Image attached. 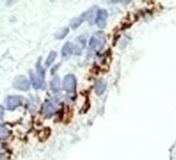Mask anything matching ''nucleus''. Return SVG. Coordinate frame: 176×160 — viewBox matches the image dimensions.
<instances>
[{"mask_svg":"<svg viewBox=\"0 0 176 160\" xmlns=\"http://www.w3.org/2000/svg\"><path fill=\"white\" fill-rule=\"evenodd\" d=\"M58 104H59V101H58L57 98H52V99L48 100L47 102H45L44 106H43V113H44L46 118L53 116L58 108Z\"/></svg>","mask_w":176,"mask_h":160,"instance_id":"nucleus-2","label":"nucleus"},{"mask_svg":"<svg viewBox=\"0 0 176 160\" xmlns=\"http://www.w3.org/2000/svg\"><path fill=\"white\" fill-rule=\"evenodd\" d=\"M69 30H70L69 27H63V28L59 29L56 33H55V38H56V39H59V40L65 38L66 35L69 33Z\"/></svg>","mask_w":176,"mask_h":160,"instance_id":"nucleus-15","label":"nucleus"},{"mask_svg":"<svg viewBox=\"0 0 176 160\" xmlns=\"http://www.w3.org/2000/svg\"><path fill=\"white\" fill-rule=\"evenodd\" d=\"M55 58H56V52L51 51L47 58V60H46V67H50L51 64H53V61L55 60Z\"/></svg>","mask_w":176,"mask_h":160,"instance_id":"nucleus-16","label":"nucleus"},{"mask_svg":"<svg viewBox=\"0 0 176 160\" xmlns=\"http://www.w3.org/2000/svg\"><path fill=\"white\" fill-rule=\"evenodd\" d=\"M105 91H106V82L103 79L97 80L94 85V92L97 93V95H103Z\"/></svg>","mask_w":176,"mask_h":160,"instance_id":"nucleus-9","label":"nucleus"},{"mask_svg":"<svg viewBox=\"0 0 176 160\" xmlns=\"http://www.w3.org/2000/svg\"><path fill=\"white\" fill-rule=\"evenodd\" d=\"M24 99L21 96H11L7 100V107L8 110L16 109L18 106H21L23 104Z\"/></svg>","mask_w":176,"mask_h":160,"instance_id":"nucleus-5","label":"nucleus"},{"mask_svg":"<svg viewBox=\"0 0 176 160\" xmlns=\"http://www.w3.org/2000/svg\"><path fill=\"white\" fill-rule=\"evenodd\" d=\"M108 19V13L106 10H97V16H95V23L100 28H104L106 26Z\"/></svg>","mask_w":176,"mask_h":160,"instance_id":"nucleus-6","label":"nucleus"},{"mask_svg":"<svg viewBox=\"0 0 176 160\" xmlns=\"http://www.w3.org/2000/svg\"><path fill=\"white\" fill-rule=\"evenodd\" d=\"M74 52V45L72 43H66L61 49V55L63 57H69L70 54Z\"/></svg>","mask_w":176,"mask_h":160,"instance_id":"nucleus-10","label":"nucleus"},{"mask_svg":"<svg viewBox=\"0 0 176 160\" xmlns=\"http://www.w3.org/2000/svg\"><path fill=\"white\" fill-rule=\"evenodd\" d=\"M14 87L20 91H28L30 87V82L27 77L21 75L14 80Z\"/></svg>","mask_w":176,"mask_h":160,"instance_id":"nucleus-4","label":"nucleus"},{"mask_svg":"<svg viewBox=\"0 0 176 160\" xmlns=\"http://www.w3.org/2000/svg\"><path fill=\"white\" fill-rule=\"evenodd\" d=\"M88 15H89V12H86V13L83 14L82 16H80L78 18H75L74 20L70 21V26H72V28H74V29L78 28V27L83 23V21L88 19Z\"/></svg>","mask_w":176,"mask_h":160,"instance_id":"nucleus-8","label":"nucleus"},{"mask_svg":"<svg viewBox=\"0 0 176 160\" xmlns=\"http://www.w3.org/2000/svg\"><path fill=\"white\" fill-rule=\"evenodd\" d=\"M31 81H32V87H33V88H35V90H38V88L42 87L43 82L38 78V76H36L35 74H32V73H31Z\"/></svg>","mask_w":176,"mask_h":160,"instance_id":"nucleus-14","label":"nucleus"},{"mask_svg":"<svg viewBox=\"0 0 176 160\" xmlns=\"http://www.w3.org/2000/svg\"><path fill=\"white\" fill-rule=\"evenodd\" d=\"M10 134H11V132L7 128V126L0 124V139L1 140L7 139V138L10 136Z\"/></svg>","mask_w":176,"mask_h":160,"instance_id":"nucleus-13","label":"nucleus"},{"mask_svg":"<svg viewBox=\"0 0 176 160\" xmlns=\"http://www.w3.org/2000/svg\"><path fill=\"white\" fill-rule=\"evenodd\" d=\"M36 76H38V78L41 80V81L44 83V78H45V70L44 68L41 66V58L38 59V64H36Z\"/></svg>","mask_w":176,"mask_h":160,"instance_id":"nucleus-12","label":"nucleus"},{"mask_svg":"<svg viewBox=\"0 0 176 160\" xmlns=\"http://www.w3.org/2000/svg\"><path fill=\"white\" fill-rule=\"evenodd\" d=\"M3 115H4V109H3V107H2L1 104H0V119L3 118Z\"/></svg>","mask_w":176,"mask_h":160,"instance_id":"nucleus-17","label":"nucleus"},{"mask_svg":"<svg viewBox=\"0 0 176 160\" xmlns=\"http://www.w3.org/2000/svg\"><path fill=\"white\" fill-rule=\"evenodd\" d=\"M76 77L73 74L66 75L63 79V87L67 94H73L76 90Z\"/></svg>","mask_w":176,"mask_h":160,"instance_id":"nucleus-3","label":"nucleus"},{"mask_svg":"<svg viewBox=\"0 0 176 160\" xmlns=\"http://www.w3.org/2000/svg\"><path fill=\"white\" fill-rule=\"evenodd\" d=\"M105 44H106V38H105V33L97 31L95 32L89 42V51L90 52H97L101 51L104 48Z\"/></svg>","mask_w":176,"mask_h":160,"instance_id":"nucleus-1","label":"nucleus"},{"mask_svg":"<svg viewBox=\"0 0 176 160\" xmlns=\"http://www.w3.org/2000/svg\"><path fill=\"white\" fill-rule=\"evenodd\" d=\"M76 44L74 46V52L77 55H80L82 53V51L84 50L85 46H86V38L84 35H81L79 38L76 39Z\"/></svg>","mask_w":176,"mask_h":160,"instance_id":"nucleus-7","label":"nucleus"},{"mask_svg":"<svg viewBox=\"0 0 176 160\" xmlns=\"http://www.w3.org/2000/svg\"><path fill=\"white\" fill-rule=\"evenodd\" d=\"M50 88L53 93H58L60 91V79L58 76H54L50 83Z\"/></svg>","mask_w":176,"mask_h":160,"instance_id":"nucleus-11","label":"nucleus"}]
</instances>
